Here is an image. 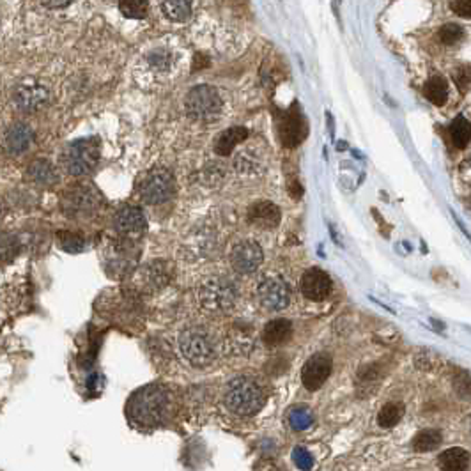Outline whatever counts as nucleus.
I'll return each instance as SVG.
<instances>
[{
	"label": "nucleus",
	"instance_id": "f257e3e1",
	"mask_svg": "<svg viewBox=\"0 0 471 471\" xmlns=\"http://www.w3.org/2000/svg\"><path fill=\"white\" fill-rule=\"evenodd\" d=\"M168 411L170 393L160 384H149L137 391L128 408L131 420L140 427H158L168 417Z\"/></svg>",
	"mask_w": 471,
	"mask_h": 471
},
{
	"label": "nucleus",
	"instance_id": "f03ea898",
	"mask_svg": "<svg viewBox=\"0 0 471 471\" xmlns=\"http://www.w3.org/2000/svg\"><path fill=\"white\" fill-rule=\"evenodd\" d=\"M264 390L253 378L241 376V378L232 379L227 384L223 402L227 409L238 417H252L259 413L264 406Z\"/></svg>",
	"mask_w": 471,
	"mask_h": 471
},
{
	"label": "nucleus",
	"instance_id": "7ed1b4c3",
	"mask_svg": "<svg viewBox=\"0 0 471 471\" xmlns=\"http://www.w3.org/2000/svg\"><path fill=\"white\" fill-rule=\"evenodd\" d=\"M179 353L192 367H207L216 356L215 342L204 328H186L177 338Z\"/></svg>",
	"mask_w": 471,
	"mask_h": 471
},
{
	"label": "nucleus",
	"instance_id": "20e7f679",
	"mask_svg": "<svg viewBox=\"0 0 471 471\" xmlns=\"http://www.w3.org/2000/svg\"><path fill=\"white\" fill-rule=\"evenodd\" d=\"M198 301L209 312H227L238 301V289L229 278H206L198 287Z\"/></svg>",
	"mask_w": 471,
	"mask_h": 471
},
{
	"label": "nucleus",
	"instance_id": "39448f33",
	"mask_svg": "<svg viewBox=\"0 0 471 471\" xmlns=\"http://www.w3.org/2000/svg\"><path fill=\"white\" fill-rule=\"evenodd\" d=\"M222 106L218 91L211 85H197L186 94V114L197 122H209L218 119L222 114Z\"/></svg>",
	"mask_w": 471,
	"mask_h": 471
},
{
	"label": "nucleus",
	"instance_id": "423d86ee",
	"mask_svg": "<svg viewBox=\"0 0 471 471\" xmlns=\"http://www.w3.org/2000/svg\"><path fill=\"white\" fill-rule=\"evenodd\" d=\"M97 160H100V140L94 137L75 140L67 146L62 156L64 168L71 176H85V174L93 172Z\"/></svg>",
	"mask_w": 471,
	"mask_h": 471
},
{
	"label": "nucleus",
	"instance_id": "0eeeda50",
	"mask_svg": "<svg viewBox=\"0 0 471 471\" xmlns=\"http://www.w3.org/2000/svg\"><path fill=\"white\" fill-rule=\"evenodd\" d=\"M174 189H176V183H174L172 174L165 168H156L140 181L139 194L146 204L158 206L172 197Z\"/></svg>",
	"mask_w": 471,
	"mask_h": 471
},
{
	"label": "nucleus",
	"instance_id": "6e6552de",
	"mask_svg": "<svg viewBox=\"0 0 471 471\" xmlns=\"http://www.w3.org/2000/svg\"><path fill=\"white\" fill-rule=\"evenodd\" d=\"M257 299L268 310H284L290 303V289L282 277L266 275L264 278H261V282L257 284Z\"/></svg>",
	"mask_w": 471,
	"mask_h": 471
},
{
	"label": "nucleus",
	"instance_id": "1a4fd4ad",
	"mask_svg": "<svg viewBox=\"0 0 471 471\" xmlns=\"http://www.w3.org/2000/svg\"><path fill=\"white\" fill-rule=\"evenodd\" d=\"M264 253L259 243L252 240L240 241L231 252V264L232 268L241 275H252L257 269L261 268Z\"/></svg>",
	"mask_w": 471,
	"mask_h": 471
},
{
	"label": "nucleus",
	"instance_id": "9d476101",
	"mask_svg": "<svg viewBox=\"0 0 471 471\" xmlns=\"http://www.w3.org/2000/svg\"><path fill=\"white\" fill-rule=\"evenodd\" d=\"M332 358L328 354H316L312 356L301 370L303 387L310 391H316L326 383V379L332 374Z\"/></svg>",
	"mask_w": 471,
	"mask_h": 471
},
{
	"label": "nucleus",
	"instance_id": "9b49d317",
	"mask_svg": "<svg viewBox=\"0 0 471 471\" xmlns=\"http://www.w3.org/2000/svg\"><path fill=\"white\" fill-rule=\"evenodd\" d=\"M14 101L23 112H36L48 100V91L39 82L23 80L14 87Z\"/></svg>",
	"mask_w": 471,
	"mask_h": 471
},
{
	"label": "nucleus",
	"instance_id": "f8f14e48",
	"mask_svg": "<svg viewBox=\"0 0 471 471\" xmlns=\"http://www.w3.org/2000/svg\"><path fill=\"white\" fill-rule=\"evenodd\" d=\"M299 289L305 298L312 299V301H323L332 292V278L328 273H324L323 269L312 268L301 277Z\"/></svg>",
	"mask_w": 471,
	"mask_h": 471
},
{
	"label": "nucleus",
	"instance_id": "ddd939ff",
	"mask_svg": "<svg viewBox=\"0 0 471 471\" xmlns=\"http://www.w3.org/2000/svg\"><path fill=\"white\" fill-rule=\"evenodd\" d=\"M172 278V268L165 261H154L139 271V286L146 290L163 289Z\"/></svg>",
	"mask_w": 471,
	"mask_h": 471
},
{
	"label": "nucleus",
	"instance_id": "4468645a",
	"mask_svg": "<svg viewBox=\"0 0 471 471\" xmlns=\"http://www.w3.org/2000/svg\"><path fill=\"white\" fill-rule=\"evenodd\" d=\"M114 227L121 236L135 238V236H140L146 231L148 222H146V216H143V213L139 207L126 206L117 211V215L114 218Z\"/></svg>",
	"mask_w": 471,
	"mask_h": 471
},
{
	"label": "nucleus",
	"instance_id": "2eb2a0df",
	"mask_svg": "<svg viewBox=\"0 0 471 471\" xmlns=\"http://www.w3.org/2000/svg\"><path fill=\"white\" fill-rule=\"evenodd\" d=\"M280 209L273 202H255L249 209V222L259 229H275L280 223Z\"/></svg>",
	"mask_w": 471,
	"mask_h": 471
},
{
	"label": "nucleus",
	"instance_id": "dca6fc26",
	"mask_svg": "<svg viewBox=\"0 0 471 471\" xmlns=\"http://www.w3.org/2000/svg\"><path fill=\"white\" fill-rule=\"evenodd\" d=\"M32 140L34 131L29 124H23V122L14 124L5 135V151L9 154H21V152H25L30 148Z\"/></svg>",
	"mask_w": 471,
	"mask_h": 471
},
{
	"label": "nucleus",
	"instance_id": "f3484780",
	"mask_svg": "<svg viewBox=\"0 0 471 471\" xmlns=\"http://www.w3.org/2000/svg\"><path fill=\"white\" fill-rule=\"evenodd\" d=\"M280 139H282L284 146L287 148H295L301 142L303 135H305V128H303V121L296 112H289V114L284 115V119L280 121Z\"/></svg>",
	"mask_w": 471,
	"mask_h": 471
},
{
	"label": "nucleus",
	"instance_id": "a211bd4d",
	"mask_svg": "<svg viewBox=\"0 0 471 471\" xmlns=\"http://www.w3.org/2000/svg\"><path fill=\"white\" fill-rule=\"evenodd\" d=\"M249 137V130L243 126H234L225 130L223 133L218 135V139L215 142V152L220 156H229L236 149V146H240Z\"/></svg>",
	"mask_w": 471,
	"mask_h": 471
},
{
	"label": "nucleus",
	"instance_id": "6ab92c4d",
	"mask_svg": "<svg viewBox=\"0 0 471 471\" xmlns=\"http://www.w3.org/2000/svg\"><path fill=\"white\" fill-rule=\"evenodd\" d=\"M292 335V324L287 319L269 321L262 332V341L268 345H282Z\"/></svg>",
	"mask_w": 471,
	"mask_h": 471
},
{
	"label": "nucleus",
	"instance_id": "aec40b11",
	"mask_svg": "<svg viewBox=\"0 0 471 471\" xmlns=\"http://www.w3.org/2000/svg\"><path fill=\"white\" fill-rule=\"evenodd\" d=\"M437 464L443 471H468L470 470V454L464 448L452 446L439 455Z\"/></svg>",
	"mask_w": 471,
	"mask_h": 471
},
{
	"label": "nucleus",
	"instance_id": "412c9836",
	"mask_svg": "<svg viewBox=\"0 0 471 471\" xmlns=\"http://www.w3.org/2000/svg\"><path fill=\"white\" fill-rule=\"evenodd\" d=\"M29 177L38 185L50 186L57 181V172H55L54 165L47 160H36L29 167Z\"/></svg>",
	"mask_w": 471,
	"mask_h": 471
},
{
	"label": "nucleus",
	"instance_id": "4be33fe9",
	"mask_svg": "<svg viewBox=\"0 0 471 471\" xmlns=\"http://www.w3.org/2000/svg\"><path fill=\"white\" fill-rule=\"evenodd\" d=\"M425 97L436 106H443L448 97V84L443 76H433L424 87Z\"/></svg>",
	"mask_w": 471,
	"mask_h": 471
},
{
	"label": "nucleus",
	"instance_id": "5701e85b",
	"mask_svg": "<svg viewBox=\"0 0 471 471\" xmlns=\"http://www.w3.org/2000/svg\"><path fill=\"white\" fill-rule=\"evenodd\" d=\"M194 0H161V9L165 16L172 21H185L192 14Z\"/></svg>",
	"mask_w": 471,
	"mask_h": 471
},
{
	"label": "nucleus",
	"instance_id": "b1692460",
	"mask_svg": "<svg viewBox=\"0 0 471 471\" xmlns=\"http://www.w3.org/2000/svg\"><path fill=\"white\" fill-rule=\"evenodd\" d=\"M443 434L437 429H424L413 437V448L417 452H430L441 445Z\"/></svg>",
	"mask_w": 471,
	"mask_h": 471
},
{
	"label": "nucleus",
	"instance_id": "393cba45",
	"mask_svg": "<svg viewBox=\"0 0 471 471\" xmlns=\"http://www.w3.org/2000/svg\"><path fill=\"white\" fill-rule=\"evenodd\" d=\"M96 204V195L89 194L87 189H76L67 197V213H85Z\"/></svg>",
	"mask_w": 471,
	"mask_h": 471
},
{
	"label": "nucleus",
	"instance_id": "a878e982",
	"mask_svg": "<svg viewBox=\"0 0 471 471\" xmlns=\"http://www.w3.org/2000/svg\"><path fill=\"white\" fill-rule=\"evenodd\" d=\"M450 137L454 140L455 148L464 149L471 140V124L466 117L459 115L450 124Z\"/></svg>",
	"mask_w": 471,
	"mask_h": 471
},
{
	"label": "nucleus",
	"instance_id": "bb28decb",
	"mask_svg": "<svg viewBox=\"0 0 471 471\" xmlns=\"http://www.w3.org/2000/svg\"><path fill=\"white\" fill-rule=\"evenodd\" d=\"M402 413H404V408L400 406V404H397V402L384 404L378 415L379 425L384 427V429L395 427V425L400 422V418H402Z\"/></svg>",
	"mask_w": 471,
	"mask_h": 471
},
{
	"label": "nucleus",
	"instance_id": "cd10ccee",
	"mask_svg": "<svg viewBox=\"0 0 471 471\" xmlns=\"http://www.w3.org/2000/svg\"><path fill=\"white\" fill-rule=\"evenodd\" d=\"M149 9V0H121L119 2V11L126 18L140 20L146 18Z\"/></svg>",
	"mask_w": 471,
	"mask_h": 471
},
{
	"label": "nucleus",
	"instance_id": "c85d7f7f",
	"mask_svg": "<svg viewBox=\"0 0 471 471\" xmlns=\"http://www.w3.org/2000/svg\"><path fill=\"white\" fill-rule=\"evenodd\" d=\"M59 244L60 249L66 250V252L69 253H78L84 250L85 246V241L84 238H82L80 234H75V232H69V231H62L59 232Z\"/></svg>",
	"mask_w": 471,
	"mask_h": 471
},
{
	"label": "nucleus",
	"instance_id": "c756f323",
	"mask_svg": "<svg viewBox=\"0 0 471 471\" xmlns=\"http://www.w3.org/2000/svg\"><path fill=\"white\" fill-rule=\"evenodd\" d=\"M437 36H439V41H441L443 45H455V43H459L463 39L464 30L463 27L457 25V23H446V25H443L441 29H439Z\"/></svg>",
	"mask_w": 471,
	"mask_h": 471
},
{
	"label": "nucleus",
	"instance_id": "7c9ffc66",
	"mask_svg": "<svg viewBox=\"0 0 471 471\" xmlns=\"http://www.w3.org/2000/svg\"><path fill=\"white\" fill-rule=\"evenodd\" d=\"M289 422L296 430L307 429L312 424V413L307 408H295L289 413Z\"/></svg>",
	"mask_w": 471,
	"mask_h": 471
},
{
	"label": "nucleus",
	"instance_id": "2f4dec72",
	"mask_svg": "<svg viewBox=\"0 0 471 471\" xmlns=\"http://www.w3.org/2000/svg\"><path fill=\"white\" fill-rule=\"evenodd\" d=\"M452 78H454L455 85L461 93H466L468 89L471 87V66H461L455 67L454 73H452Z\"/></svg>",
	"mask_w": 471,
	"mask_h": 471
},
{
	"label": "nucleus",
	"instance_id": "473e14b6",
	"mask_svg": "<svg viewBox=\"0 0 471 471\" xmlns=\"http://www.w3.org/2000/svg\"><path fill=\"white\" fill-rule=\"evenodd\" d=\"M452 11L461 18H471V0H452Z\"/></svg>",
	"mask_w": 471,
	"mask_h": 471
},
{
	"label": "nucleus",
	"instance_id": "72a5a7b5",
	"mask_svg": "<svg viewBox=\"0 0 471 471\" xmlns=\"http://www.w3.org/2000/svg\"><path fill=\"white\" fill-rule=\"evenodd\" d=\"M149 60L154 67H160V69H167L168 64H170V54L163 50H156L154 54L149 55Z\"/></svg>",
	"mask_w": 471,
	"mask_h": 471
},
{
	"label": "nucleus",
	"instance_id": "f704fd0d",
	"mask_svg": "<svg viewBox=\"0 0 471 471\" xmlns=\"http://www.w3.org/2000/svg\"><path fill=\"white\" fill-rule=\"evenodd\" d=\"M295 463L298 464V468L301 470H310L312 468V457L305 448H296L295 450Z\"/></svg>",
	"mask_w": 471,
	"mask_h": 471
},
{
	"label": "nucleus",
	"instance_id": "c9c22d12",
	"mask_svg": "<svg viewBox=\"0 0 471 471\" xmlns=\"http://www.w3.org/2000/svg\"><path fill=\"white\" fill-rule=\"evenodd\" d=\"M455 388H457L461 393H466L468 397H471V378L470 376H461V379H457V383H455Z\"/></svg>",
	"mask_w": 471,
	"mask_h": 471
},
{
	"label": "nucleus",
	"instance_id": "e433bc0d",
	"mask_svg": "<svg viewBox=\"0 0 471 471\" xmlns=\"http://www.w3.org/2000/svg\"><path fill=\"white\" fill-rule=\"evenodd\" d=\"M255 471H284V468L278 463H275V461L266 459V461H261V463L257 464Z\"/></svg>",
	"mask_w": 471,
	"mask_h": 471
},
{
	"label": "nucleus",
	"instance_id": "4c0bfd02",
	"mask_svg": "<svg viewBox=\"0 0 471 471\" xmlns=\"http://www.w3.org/2000/svg\"><path fill=\"white\" fill-rule=\"evenodd\" d=\"M41 2L50 9H62L71 4V0H41Z\"/></svg>",
	"mask_w": 471,
	"mask_h": 471
},
{
	"label": "nucleus",
	"instance_id": "58836bf2",
	"mask_svg": "<svg viewBox=\"0 0 471 471\" xmlns=\"http://www.w3.org/2000/svg\"><path fill=\"white\" fill-rule=\"evenodd\" d=\"M207 64H209V60L204 57V55H197L195 57V64H194V71H200L202 67H206Z\"/></svg>",
	"mask_w": 471,
	"mask_h": 471
}]
</instances>
